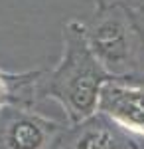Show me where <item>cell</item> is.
<instances>
[{"instance_id": "obj_1", "label": "cell", "mask_w": 144, "mask_h": 149, "mask_svg": "<svg viewBox=\"0 0 144 149\" xmlns=\"http://www.w3.org/2000/svg\"><path fill=\"white\" fill-rule=\"evenodd\" d=\"M111 78L89 46L85 24L69 20L63 26V54L45 81L44 93L56 100L77 125L99 111L101 90Z\"/></svg>"}, {"instance_id": "obj_2", "label": "cell", "mask_w": 144, "mask_h": 149, "mask_svg": "<svg viewBox=\"0 0 144 149\" xmlns=\"http://www.w3.org/2000/svg\"><path fill=\"white\" fill-rule=\"evenodd\" d=\"M101 10L105 14H101L93 26H85V32L93 54L112 76L121 74L132 62L136 52V30L126 18V8L111 6Z\"/></svg>"}, {"instance_id": "obj_3", "label": "cell", "mask_w": 144, "mask_h": 149, "mask_svg": "<svg viewBox=\"0 0 144 149\" xmlns=\"http://www.w3.org/2000/svg\"><path fill=\"white\" fill-rule=\"evenodd\" d=\"M99 111L122 129L144 135V86L111 78L101 90Z\"/></svg>"}, {"instance_id": "obj_4", "label": "cell", "mask_w": 144, "mask_h": 149, "mask_svg": "<svg viewBox=\"0 0 144 149\" xmlns=\"http://www.w3.org/2000/svg\"><path fill=\"white\" fill-rule=\"evenodd\" d=\"M57 129L47 117L18 111L0 127V149H45Z\"/></svg>"}, {"instance_id": "obj_5", "label": "cell", "mask_w": 144, "mask_h": 149, "mask_svg": "<svg viewBox=\"0 0 144 149\" xmlns=\"http://www.w3.org/2000/svg\"><path fill=\"white\" fill-rule=\"evenodd\" d=\"M36 78H40V72L30 74H8L0 70V107L8 105L12 102H18L26 92V88Z\"/></svg>"}, {"instance_id": "obj_6", "label": "cell", "mask_w": 144, "mask_h": 149, "mask_svg": "<svg viewBox=\"0 0 144 149\" xmlns=\"http://www.w3.org/2000/svg\"><path fill=\"white\" fill-rule=\"evenodd\" d=\"M75 149H121V139L109 127L91 125L81 133Z\"/></svg>"}, {"instance_id": "obj_7", "label": "cell", "mask_w": 144, "mask_h": 149, "mask_svg": "<svg viewBox=\"0 0 144 149\" xmlns=\"http://www.w3.org/2000/svg\"><path fill=\"white\" fill-rule=\"evenodd\" d=\"M99 8H111V6H121L126 10H144V0H95Z\"/></svg>"}]
</instances>
